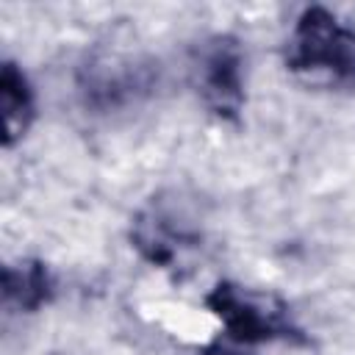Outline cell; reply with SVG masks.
<instances>
[{
    "mask_svg": "<svg viewBox=\"0 0 355 355\" xmlns=\"http://www.w3.org/2000/svg\"><path fill=\"white\" fill-rule=\"evenodd\" d=\"M0 108H3V128H6V141H11L14 136H19L28 128V116H31V89L25 83V78L6 64L3 67V80H0Z\"/></svg>",
    "mask_w": 355,
    "mask_h": 355,
    "instance_id": "obj_4",
    "label": "cell"
},
{
    "mask_svg": "<svg viewBox=\"0 0 355 355\" xmlns=\"http://www.w3.org/2000/svg\"><path fill=\"white\" fill-rule=\"evenodd\" d=\"M200 75H202V94L205 100L219 111V114H227V111H236L239 108V100H241V80H239V58L233 50L227 47H214L202 67H200Z\"/></svg>",
    "mask_w": 355,
    "mask_h": 355,
    "instance_id": "obj_3",
    "label": "cell"
},
{
    "mask_svg": "<svg viewBox=\"0 0 355 355\" xmlns=\"http://www.w3.org/2000/svg\"><path fill=\"white\" fill-rule=\"evenodd\" d=\"M291 69L336 86H355V31L327 11H308L288 42Z\"/></svg>",
    "mask_w": 355,
    "mask_h": 355,
    "instance_id": "obj_1",
    "label": "cell"
},
{
    "mask_svg": "<svg viewBox=\"0 0 355 355\" xmlns=\"http://www.w3.org/2000/svg\"><path fill=\"white\" fill-rule=\"evenodd\" d=\"M216 313L227 322L233 336L239 338H272V336H288V322L280 311H272L269 302H263L255 294H247L241 288H222L216 291Z\"/></svg>",
    "mask_w": 355,
    "mask_h": 355,
    "instance_id": "obj_2",
    "label": "cell"
}]
</instances>
